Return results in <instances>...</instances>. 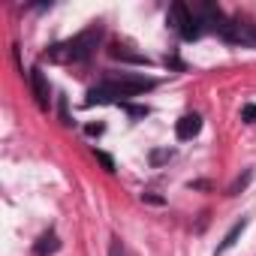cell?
Masks as SVG:
<instances>
[{"label": "cell", "instance_id": "1", "mask_svg": "<svg viewBox=\"0 0 256 256\" xmlns=\"http://www.w3.org/2000/svg\"><path fill=\"white\" fill-rule=\"evenodd\" d=\"M154 84H157V82H154V78H145V76L112 72V76H106L96 88H90V94H88V106H94V102H124L126 96L145 94V90H151Z\"/></svg>", "mask_w": 256, "mask_h": 256}, {"label": "cell", "instance_id": "2", "mask_svg": "<svg viewBox=\"0 0 256 256\" xmlns=\"http://www.w3.org/2000/svg\"><path fill=\"white\" fill-rule=\"evenodd\" d=\"M100 34H102L100 28H90V30L78 34L76 40H66V42L54 46V48L48 52V58L58 60V64H78V60H88L90 52H94L96 42H100Z\"/></svg>", "mask_w": 256, "mask_h": 256}, {"label": "cell", "instance_id": "3", "mask_svg": "<svg viewBox=\"0 0 256 256\" xmlns=\"http://www.w3.org/2000/svg\"><path fill=\"white\" fill-rule=\"evenodd\" d=\"M166 22L172 24V30H178L184 40H196L199 34H202V22H199V16L190 10V6H184V4H172L169 6V16H166Z\"/></svg>", "mask_w": 256, "mask_h": 256}, {"label": "cell", "instance_id": "4", "mask_svg": "<svg viewBox=\"0 0 256 256\" xmlns=\"http://www.w3.org/2000/svg\"><path fill=\"white\" fill-rule=\"evenodd\" d=\"M202 130V118L199 114H184L178 124H175V136L181 139V142H187V139H193L196 133Z\"/></svg>", "mask_w": 256, "mask_h": 256}, {"label": "cell", "instance_id": "5", "mask_svg": "<svg viewBox=\"0 0 256 256\" xmlns=\"http://www.w3.org/2000/svg\"><path fill=\"white\" fill-rule=\"evenodd\" d=\"M30 82H34V94H36V102L46 108V106H48V84H46L42 72H40V70H34V72H30Z\"/></svg>", "mask_w": 256, "mask_h": 256}, {"label": "cell", "instance_id": "6", "mask_svg": "<svg viewBox=\"0 0 256 256\" xmlns=\"http://www.w3.org/2000/svg\"><path fill=\"white\" fill-rule=\"evenodd\" d=\"M52 250H58V238H54V235H46V238L36 244V253L46 256V253H52Z\"/></svg>", "mask_w": 256, "mask_h": 256}, {"label": "cell", "instance_id": "7", "mask_svg": "<svg viewBox=\"0 0 256 256\" xmlns=\"http://www.w3.org/2000/svg\"><path fill=\"white\" fill-rule=\"evenodd\" d=\"M244 226H247V223H244V220H241V223H235V226H232V232H229V235H226V241H223V247H220V253H223V250H229V247H232V244H235V238H238V235H241V229H244Z\"/></svg>", "mask_w": 256, "mask_h": 256}, {"label": "cell", "instance_id": "8", "mask_svg": "<svg viewBox=\"0 0 256 256\" xmlns=\"http://www.w3.org/2000/svg\"><path fill=\"white\" fill-rule=\"evenodd\" d=\"M241 118H244L247 124H256V106H244V112H241Z\"/></svg>", "mask_w": 256, "mask_h": 256}, {"label": "cell", "instance_id": "9", "mask_svg": "<svg viewBox=\"0 0 256 256\" xmlns=\"http://www.w3.org/2000/svg\"><path fill=\"white\" fill-rule=\"evenodd\" d=\"M96 157H100V160H102V166H106V169H108V172H112V169H114V163H112V157H108V154H102V151H96Z\"/></svg>", "mask_w": 256, "mask_h": 256}, {"label": "cell", "instance_id": "10", "mask_svg": "<svg viewBox=\"0 0 256 256\" xmlns=\"http://www.w3.org/2000/svg\"><path fill=\"white\" fill-rule=\"evenodd\" d=\"M112 256H124V247H120V244H118V241H114V244H112Z\"/></svg>", "mask_w": 256, "mask_h": 256}]
</instances>
